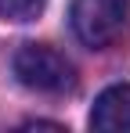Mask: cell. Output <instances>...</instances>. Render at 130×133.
I'll use <instances>...</instances> for the list:
<instances>
[{
    "instance_id": "7a4b0ae2",
    "label": "cell",
    "mask_w": 130,
    "mask_h": 133,
    "mask_svg": "<svg viewBox=\"0 0 130 133\" xmlns=\"http://www.w3.org/2000/svg\"><path fill=\"white\" fill-rule=\"evenodd\" d=\"M72 32L94 50L112 47L130 25V0H72Z\"/></svg>"
},
{
    "instance_id": "6da1fadb",
    "label": "cell",
    "mask_w": 130,
    "mask_h": 133,
    "mask_svg": "<svg viewBox=\"0 0 130 133\" xmlns=\"http://www.w3.org/2000/svg\"><path fill=\"white\" fill-rule=\"evenodd\" d=\"M11 72L22 87L36 90V94H69L76 87L72 61L47 43H22L11 58Z\"/></svg>"
},
{
    "instance_id": "3957f363",
    "label": "cell",
    "mask_w": 130,
    "mask_h": 133,
    "mask_svg": "<svg viewBox=\"0 0 130 133\" xmlns=\"http://www.w3.org/2000/svg\"><path fill=\"white\" fill-rule=\"evenodd\" d=\"M90 130L130 133V83H116L98 94V101L90 108Z\"/></svg>"
},
{
    "instance_id": "277c9868",
    "label": "cell",
    "mask_w": 130,
    "mask_h": 133,
    "mask_svg": "<svg viewBox=\"0 0 130 133\" xmlns=\"http://www.w3.org/2000/svg\"><path fill=\"white\" fill-rule=\"evenodd\" d=\"M43 7H47V0H0V15L11 22H29Z\"/></svg>"
}]
</instances>
